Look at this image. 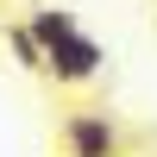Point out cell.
<instances>
[{"label": "cell", "mask_w": 157, "mask_h": 157, "mask_svg": "<svg viewBox=\"0 0 157 157\" xmlns=\"http://www.w3.org/2000/svg\"><path fill=\"white\" fill-rule=\"evenodd\" d=\"M25 32H32V44H38V50H50V44H63V38L75 32V19H69L63 6H32Z\"/></svg>", "instance_id": "cell-3"}, {"label": "cell", "mask_w": 157, "mask_h": 157, "mask_svg": "<svg viewBox=\"0 0 157 157\" xmlns=\"http://www.w3.org/2000/svg\"><path fill=\"white\" fill-rule=\"evenodd\" d=\"M63 151H69V157H113V151H120V126H113L107 113L82 107V113L63 120Z\"/></svg>", "instance_id": "cell-2"}, {"label": "cell", "mask_w": 157, "mask_h": 157, "mask_svg": "<svg viewBox=\"0 0 157 157\" xmlns=\"http://www.w3.org/2000/svg\"><path fill=\"white\" fill-rule=\"evenodd\" d=\"M6 44H13V57H19V69L44 75V50L32 44V32H25V25H13V32H6Z\"/></svg>", "instance_id": "cell-4"}, {"label": "cell", "mask_w": 157, "mask_h": 157, "mask_svg": "<svg viewBox=\"0 0 157 157\" xmlns=\"http://www.w3.org/2000/svg\"><path fill=\"white\" fill-rule=\"evenodd\" d=\"M101 63H107V57H101V44H94V38H82V32H69L63 44H50V50H44V75H57L63 88L94 82Z\"/></svg>", "instance_id": "cell-1"}]
</instances>
